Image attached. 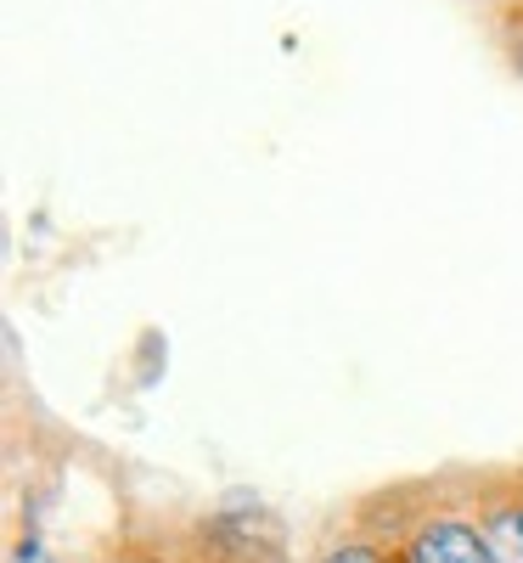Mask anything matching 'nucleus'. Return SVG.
Listing matches in <instances>:
<instances>
[{"instance_id":"nucleus-1","label":"nucleus","mask_w":523,"mask_h":563,"mask_svg":"<svg viewBox=\"0 0 523 563\" xmlns=\"http://www.w3.org/2000/svg\"><path fill=\"white\" fill-rule=\"evenodd\" d=\"M411 563H496V558L485 547V530H472L461 519H439V525L416 530Z\"/></svg>"},{"instance_id":"nucleus-2","label":"nucleus","mask_w":523,"mask_h":563,"mask_svg":"<svg viewBox=\"0 0 523 563\" xmlns=\"http://www.w3.org/2000/svg\"><path fill=\"white\" fill-rule=\"evenodd\" d=\"M485 547L496 563H523V501L485 512Z\"/></svg>"},{"instance_id":"nucleus-3","label":"nucleus","mask_w":523,"mask_h":563,"mask_svg":"<svg viewBox=\"0 0 523 563\" xmlns=\"http://www.w3.org/2000/svg\"><path fill=\"white\" fill-rule=\"evenodd\" d=\"M321 563H383L371 547H338V552H326Z\"/></svg>"}]
</instances>
